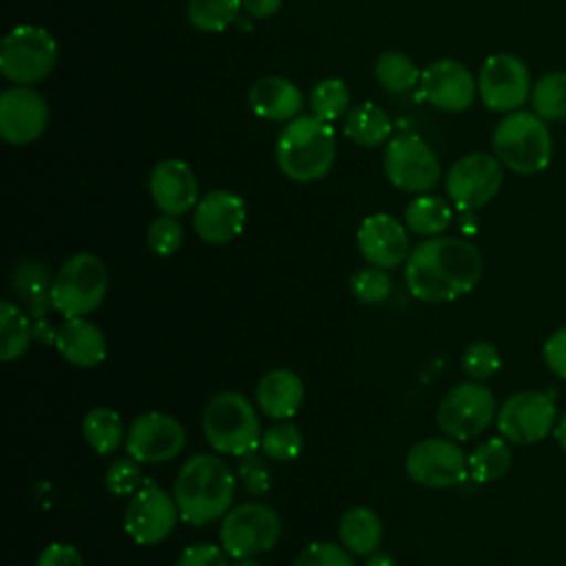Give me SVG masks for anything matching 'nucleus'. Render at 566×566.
I'll return each instance as SVG.
<instances>
[{"label":"nucleus","mask_w":566,"mask_h":566,"mask_svg":"<svg viewBox=\"0 0 566 566\" xmlns=\"http://www.w3.org/2000/svg\"><path fill=\"white\" fill-rule=\"evenodd\" d=\"M502 181L504 170L495 155L469 153L447 170L444 190L458 210L473 212L497 195Z\"/></svg>","instance_id":"obj_10"},{"label":"nucleus","mask_w":566,"mask_h":566,"mask_svg":"<svg viewBox=\"0 0 566 566\" xmlns=\"http://www.w3.org/2000/svg\"><path fill=\"white\" fill-rule=\"evenodd\" d=\"M365 566H398V562L389 555V553H371V555H367V562H365Z\"/></svg>","instance_id":"obj_47"},{"label":"nucleus","mask_w":566,"mask_h":566,"mask_svg":"<svg viewBox=\"0 0 566 566\" xmlns=\"http://www.w3.org/2000/svg\"><path fill=\"white\" fill-rule=\"evenodd\" d=\"M305 398V385L292 369H272L256 385V405L272 420H290L296 416Z\"/></svg>","instance_id":"obj_24"},{"label":"nucleus","mask_w":566,"mask_h":566,"mask_svg":"<svg viewBox=\"0 0 566 566\" xmlns=\"http://www.w3.org/2000/svg\"><path fill=\"white\" fill-rule=\"evenodd\" d=\"M172 495L179 517L188 524L203 526L232 509L234 475L221 458L212 453H195L181 464Z\"/></svg>","instance_id":"obj_2"},{"label":"nucleus","mask_w":566,"mask_h":566,"mask_svg":"<svg viewBox=\"0 0 566 566\" xmlns=\"http://www.w3.org/2000/svg\"><path fill=\"white\" fill-rule=\"evenodd\" d=\"M53 345L60 352V356L75 367H95L108 354L104 332L86 316L66 318L55 329Z\"/></svg>","instance_id":"obj_22"},{"label":"nucleus","mask_w":566,"mask_h":566,"mask_svg":"<svg viewBox=\"0 0 566 566\" xmlns=\"http://www.w3.org/2000/svg\"><path fill=\"white\" fill-rule=\"evenodd\" d=\"M349 290H352V294L360 303L378 305V303L389 298V294H391V279H389V274L382 268L367 265V268L358 270L356 274H352Z\"/></svg>","instance_id":"obj_37"},{"label":"nucleus","mask_w":566,"mask_h":566,"mask_svg":"<svg viewBox=\"0 0 566 566\" xmlns=\"http://www.w3.org/2000/svg\"><path fill=\"white\" fill-rule=\"evenodd\" d=\"M542 354H544V360L548 365V369L559 376L562 380H566V327H559L555 329L544 347H542Z\"/></svg>","instance_id":"obj_44"},{"label":"nucleus","mask_w":566,"mask_h":566,"mask_svg":"<svg viewBox=\"0 0 566 566\" xmlns=\"http://www.w3.org/2000/svg\"><path fill=\"white\" fill-rule=\"evenodd\" d=\"M31 318L22 312L18 303L2 301L0 303V358L11 363L27 354L33 340Z\"/></svg>","instance_id":"obj_30"},{"label":"nucleus","mask_w":566,"mask_h":566,"mask_svg":"<svg viewBox=\"0 0 566 566\" xmlns=\"http://www.w3.org/2000/svg\"><path fill=\"white\" fill-rule=\"evenodd\" d=\"M405 471L420 486L447 489L469 475V455L453 438H424L407 451Z\"/></svg>","instance_id":"obj_13"},{"label":"nucleus","mask_w":566,"mask_h":566,"mask_svg":"<svg viewBox=\"0 0 566 566\" xmlns=\"http://www.w3.org/2000/svg\"><path fill=\"white\" fill-rule=\"evenodd\" d=\"M495 416L497 411L491 389L478 380H467L442 396L436 422L447 438L471 440L482 433Z\"/></svg>","instance_id":"obj_9"},{"label":"nucleus","mask_w":566,"mask_h":566,"mask_svg":"<svg viewBox=\"0 0 566 566\" xmlns=\"http://www.w3.org/2000/svg\"><path fill=\"white\" fill-rule=\"evenodd\" d=\"M374 73H376V80L380 82V86L391 93L411 91L422 77L420 69L402 51L380 53L374 64Z\"/></svg>","instance_id":"obj_33"},{"label":"nucleus","mask_w":566,"mask_h":566,"mask_svg":"<svg viewBox=\"0 0 566 566\" xmlns=\"http://www.w3.org/2000/svg\"><path fill=\"white\" fill-rule=\"evenodd\" d=\"M495 422L504 440L515 444H533L553 433L557 407L548 394L526 389L509 396L502 402Z\"/></svg>","instance_id":"obj_14"},{"label":"nucleus","mask_w":566,"mask_h":566,"mask_svg":"<svg viewBox=\"0 0 566 566\" xmlns=\"http://www.w3.org/2000/svg\"><path fill=\"white\" fill-rule=\"evenodd\" d=\"M259 447L270 460L290 462L303 451V433L296 424L281 420L263 431Z\"/></svg>","instance_id":"obj_36"},{"label":"nucleus","mask_w":566,"mask_h":566,"mask_svg":"<svg viewBox=\"0 0 566 566\" xmlns=\"http://www.w3.org/2000/svg\"><path fill=\"white\" fill-rule=\"evenodd\" d=\"M245 217V201L237 192L210 190L195 206L192 228L203 243L223 245L241 234Z\"/></svg>","instance_id":"obj_19"},{"label":"nucleus","mask_w":566,"mask_h":566,"mask_svg":"<svg viewBox=\"0 0 566 566\" xmlns=\"http://www.w3.org/2000/svg\"><path fill=\"white\" fill-rule=\"evenodd\" d=\"M420 88L424 99L444 113L467 111L478 95V80L458 60H436L422 71Z\"/></svg>","instance_id":"obj_18"},{"label":"nucleus","mask_w":566,"mask_h":566,"mask_svg":"<svg viewBox=\"0 0 566 566\" xmlns=\"http://www.w3.org/2000/svg\"><path fill=\"white\" fill-rule=\"evenodd\" d=\"M82 436L86 444L99 455H108L126 442L122 416L111 407L91 409L82 420Z\"/></svg>","instance_id":"obj_29"},{"label":"nucleus","mask_w":566,"mask_h":566,"mask_svg":"<svg viewBox=\"0 0 566 566\" xmlns=\"http://www.w3.org/2000/svg\"><path fill=\"white\" fill-rule=\"evenodd\" d=\"M49 124L46 99L29 86H11L0 95V135L11 146L35 142Z\"/></svg>","instance_id":"obj_17"},{"label":"nucleus","mask_w":566,"mask_h":566,"mask_svg":"<svg viewBox=\"0 0 566 566\" xmlns=\"http://www.w3.org/2000/svg\"><path fill=\"white\" fill-rule=\"evenodd\" d=\"M146 241H148V248L157 256H170L181 248L184 228L177 221V217L159 214L157 219L150 221V226L146 230Z\"/></svg>","instance_id":"obj_39"},{"label":"nucleus","mask_w":566,"mask_h":566,"mask_svg":"<svg viewBox=\"0 0 566 566\" xmlns=\"http://www.w3.org/2000/svg\"><path fill=\"white\" fill-rule=\"evenodd\" d=\"M57 62L55 38L38 24L13 27L0 44V71L20 86L44 80Z\"/></svg>","instance_id":"obj_7"},{"label":"nucleus","mask_w":566,"mask_h":566,"mask_svg":"<svg viewBox=\"0 0 566 566\" xmlns=\"http://www.w3.org/2000/svg\"><path fill=\"white\" fill-rule=\"evenodd\" d=\"M35 566H84V562L75 546L64 542H53L42 548Z\"/></svg>","instance_id":"obj_45"},{"label":"nucleus","mask_w":566,"mask_h":566,"mask_svg":"<svg viewBox=\"0 0 566 566\" xmlns=\"http://www.w3.org/2000/svg\"><path fill=\"white\" fill-rule=\"evenodd\" d=\"M201 429L214 451L239 458L254 451L263 436L256 409L239 391L212 396L203 409Z\"/></svg>","instance_id":"obj_5"},{"label":"nucleus","mask_w":566,"mask_h":566,"mask_svg":"<svg viewBox=\"0 0 566 566\" xmlns=\"http://www.w3.org/2000/svg\"><path fill=\"white\" fill-rule=\"evenodd\" d=\"M279 170L301 184L323 179L336 159V133L332 122L316 115H298L283 126L276 139Z\"/></svg>","instance_id":"obj_3"},{"label":"nucleus","mask_w":566,"mask_h":566,"mask_svg":"<svg viewBox=\"0 0 566 566\" xmlns=\"http://www.w3.org/2000/svg\"><path fill=\"white\" fill-rule=\"evenodd\" d=\"M283 0H241V7L245 9V13L254 20H265L279 13Z\"/></svg>","instance_id":"obj_46"},{"label":"nucleus","mask_w":566,"mask_h":566,"mask_svg":"<svg viewBox=\"0 0 566 566\" xmlns=\"http://www.w3.org/2000/svg\"><path fill=\"white\" fill-rule=\"evenodd\" d=\"M531 73L513 53L489 55L478 71V95L493 113H513L531 97Z\"/></svg>","instance_id":"obj_11"},{"label":"nucleus","mask_w":566,"mask_h":566,"mask_svg":"<svg viewBox=\"0 0 566 566\" xmlns=\"http://www.w3.org/2000/svg\"><path fill=\"white\" fill-rule=\"evenodd\" d=\"M124 447L142 464L168 462L184 451L186 431L177 418L161 411H146L128 424Z\"/></svg>","instance_id":"obj_16"},{"label":"nucleus","mask_w":566,"mask_h":566,"mask_svg":"<svg viewBox=\"0 0 566 566\" xmlns=\"http://www.w3.org/2000/svg\"><path fill=\"white\" fill-rule=\"evenodd\" d=\"M462 369L464 374L471 378V380H486L491 378L500 365H502V358H500V352L493 343L489 340H475L471 345L464 347L462 352Z\"/></svg>","instance_id":"obj_38"},{"label":"nucleus","mask_w":566,"mask_h":566,"mask_svg":"<svg viewBox=\"0 0 566 566\" xmlns=\"http://www.w3.org/2000/svg\"><path fill=\"white\" fill-rule=\"evenodd\" d=\"M106 292V263L97 254L77 252L60 265L53 279L51 301L53 310H57L64 318H80L93 314L104 303Z\"/></svg>","instance_id":"obj_6"},{"label":"nucleus","mask_w":566,"mask_h":566,"mask_svg":"<svg viewBox=\"0 0 566 566\" xmlns=\"http://www.w3.org/2000/svg\"><path fill=\"white\" fill-rule=\"evenodd\" d=\"M482 276L480 250L458 237H429L405 261V283L418 301L447 303L469 294Z\"/></svg>","instance_id":"obj_1"},{"label":"nucleus","mask_w":566,"mask_h":566,"mask_svg":"<svg viewBox=\"0 0 566 566\" xmlns=\"http://www.w3.org/2000/svg\"><path fill=\"white\" fill-rule=\"evenodd\" d=\"M139 460H135L133 455L128 458H117L106 475H104V484L113 495H135L142 489V469H139Z\"/></svg>","instance_id":"obj_40"},{"label":"nucleus","mask_w":566,"mask_h":566,"mask_svg":"<svg viewBox=\"0 0 566 566\" xmlns=\"http://www.w3.org/2000/svg\"><path fill=\"white\" fill-rule=\"evenodd\" d=\"M228 553L214 544L186 546L177 559V566H230Z\"/></svg>","instance_id":"obj_42"},{"label":"nucleus","mask_w":566,"mask_h":566,"mask_svg":"<svg viewBox=\"0 0 566 566\" xmlns=\"http://www.w3.org/2000/svg\"><path fill=\"white\" fill-rule=\"evenodd\" d=\"M232 566H261V564L256 559H252V557H241V559H234Z\"/></svg>","instance_id":"obj_49"},{"label":"nucleus","mask_w":566,"mask_h":566,"mask_svg":"<svg viewBox=\"0 0 566 566\" xmlns=\"http://www.w3.org/2000/svg\"><path fill=\"white\" fill-rule=\"evenodd\" d=\"M511 460L504 438H489L469 453V475L475 482H493L511 469Z\"/></svg>","instance_id":"obj_32"},{"label":"nucleus","mask_w":566,"mask_h":566,"mask_svg":"<svg viewBox=\"0 0 566 566\" xmlns=\"http://www.w3.org/2000/svg\"><path fill=\"white\" fill-rule=\"evenodd\" d=\"M382 168L398 190L411 195H424L440 181L438 155L418 135L394 137L385 148Z\"/></svg>","instance_id":"obj_12"},{"label":"nucleus","mask_w":566,"mask_h":566,"mask_svg":"<svg viewBox=\"0 0 566 566\" xmlns=\"http://www.w3.org/2000/svg\"><path fill=\"white\" fill-rule=\"evenodd\" d=\"M531 106L544 122L566 119V71L544 73L531 88Z\"/></svg>","instance_id":"obj_31"},{"label":"nucleus","mask_w":566,"mask_h":566,"mask_svg":"<svg viewBox=\"0 0 566 566\" xmlns=\"http://www.w3.org/2000/svg\"><path fill=\"white\" fill-rule=\"evenodd\" d=\"M241 9V0H188L186 13L195 29L219 33L237 22Z\"/></svg>","instance_id":"obj_34"},{"label":"nucleus","mask_w":566,"mask_h":566,"mask_svg":"<svg viewBox=\"0 0 566 566\" xmlns=\"http://www.w3.org/2000/svg\"><path fill=\"white\" fill-rule=\"evenodd\" d=\"M349 102H352L349 88L338 77H325V80L316 82L310 93L312 115H316L325 122H336L338 117H343L349 108Z\"/></svg>","instance_id":"obj_35"},{"label":"nucleus","mask_w":566,"mask_h":566,"mask_svg":"<svg viewBox=\"0 0 566 566\" xmlns=\"http://www.w3.org/2000/svg\"><path fill=\"white\" fill-rule=\"evenodd\" d=\"M294 566H354L352 553L334 542H312L294 559Z\"/></svg>","instance_id":"obj_41"},{"label":"nucleus","mask_w":566,"mask_h":566,"mask_svg":"<svg viewBox=\"0 0 566 566\" xmlns=\"http://www.w3.org/2000/svg\"><path fill=\"white\" fill-rule=\"evenodd\" d=\"M493 153L517 175L542 172L553 157V135L548 122L533 111L506 113L491 137Z\"/></svg>","instance_id":"obj_4"},{"label":"nucleus","mask_w":566,"mask_h":566,"mask_svg":"<svg viewBox=\"0 0 566 566\" xmlns=\"http://www.w3.org/2000/svg\"><path fill=\"white\" fill-rule=\"evenodd\" d=\"M553 436L557 440V444L566 451V413H562L553 427Z\"/></svg>","instance_id":"obj_48"},{"label":"nucleus","mask_w":566,"mask_h":566,"mask_svg":"<svg viewBox=\"0 0 566 566\" xmlns=\"http://www.w3.org/2000/svg\"><path fill=\"white\" fill-rule=\"evenodd\" d=\"M11 287L15 296L27 305L31 318H44L46 312L53 307L51 290L53 281L49 276V270L40 261L24 259L13 268L11 274Z\"/></svg>","instance_id":"obj_25"},{"label":"nucleus","mask_w":566,"mask_h":566,"mask_svg":"<svg viewBox=\"0 0 566 566\" xmlns=\"http://www.w3.org/2000/svg\"><path fill=\"white\" fill-rule=\"evenodd\" d=\"M179 509L175 495L157 484L142 486L124 511V531L135 544L150 546L164 542L177 526Z\"/></svg>","instance_id":"obj_15"},{"label":"nucleus","mask_w":566,"mask_h":566,"mask_svg":"<svg viewBox=\"0 0 566 566\" xmlns=\"http://www.w3.org/2000/svg\"><path fill=\"white\" fill-rule=\"evenodd\" d=\"M453 219L451 206L436 195H418L405 208V226L418 237H440Z\"/></svg>","instance_id":"obj_27"},{"label":"nucleus","mask_w":566,"mask_h":566,"mask_svg":"<svg viewBox=\"0 0 566 566\" xmlns=\"http://www.w3.org/2000/svg\"><path fill=\"white\" fill-rule=\"evenodd\" d=\"M241 458H243V460H241V464H239V475H241L245 489H248L250 493H254V495L268 493V489H270V475H268L263 462L254 455V451H250V453H245V455H241Z\"/></svg>","instance_id":"obj_43"},{"label":"nucleus","mask_w":566,"mask_h":566,"mask_svg":"<svg viewBox=\"0 0 566 566\" xmlns=\"http://www.w3.org/2000/svg\"><path fill=\"white\" fill-rule=\"evenodd\" d=\"M338 539L352 555H371L382 539V522L369 506H352L338 522Z\"/></svg>","instance_id":"obj_26"},{"label":"nucleus","mask_w":566,"mask_h":566,"mask_svg":"<svg viewBox=\"0 0 566 566\" xmlns=\"http://www.w3.org/2000/svg\"><path fill=\"white\" fill-rule=\"evenodd\" d=\"M153 203L172 217L190 212L199 201V186L192 168L181 159H161L148 175Z\"/></svg>","instance_id":"obj_21"},{"label":"nucleus","mask_w":566,"mask_h":566,"mask_svg":"<svg viewBox=\"0 0 566 566\" xmlns=\"http://www.w3.org/2000/svg\"><path fill=\"white\" fill-rule=\"evenodd\" d=\"M343 130L358 146L376 148L389 139L391 119L380 106H376L371 102H363L349 111Z\"/></svg>","instance_id":"obj_28"},{"label":"nucleus","mask_w":566,"mask_h":566,"mask_svg":"<svg viewBox=\"0 0 566 566\" xmlns=\"http://www.w3.org/2000/svg\"><path fill=\"white\" fill-rule=\"evenodd\" d=\"M281 537L279 513L263 502H243L221 517V548L234 557H254L274 548Z\"/></svg>","instance_id":"obj_8"},{"label":"nucleus","mask_w":566,"mask_h":566,"mask_svg":"<svg viewBox=\"0 0 566 566\" xmlns=\"http://www.w3.org/2000/svg\"><path fill=\"white\" fill-rule=\"evenodd\" d=\"M248 104L261 119L292 122L301 115L303 95L294 82L279 75H268L252 84L248 91Z\"/></svg>","instance_id":"obj_23"},{"label":"nucleus","mask_w":566,"mask_h":566,"mask_svg":"<svg viewBox=\"0 0 566 566\" xmlns=\"http://www.w3.org/2000/svg\"><path fill=\"white\" fill-rule=\"evenodd\" d=\"M356 243L363 259L369 265L391 270L407 261L409 237L407 226L387 212L369 214L360 221L356 232Z\"/></svg>","instance_id":"obj_20"}]
</instances>
